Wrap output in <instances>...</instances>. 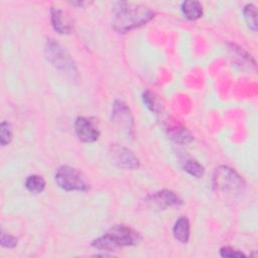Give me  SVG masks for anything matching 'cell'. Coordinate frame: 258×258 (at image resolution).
<instances>
[{"label":"cell","instance_id":"cell-7","mask_svg":"<svg viewBox=\"0 0 258 258\" xmlns=\"http://www.w3.org/2000/svg\"><path fill=\"white\" fill-rule=\"evenodd\" d=\"M109 156L114 165L119 168L135 170L140 167L138 157L127 147L113 144L109 149Z\"/></svg>","mask_w":258,"mask_h":258},{"label":"cell","instance_id":"cell-13","mask_svg":"<svg viewBox=\"0 0 258 258\" xmlns=\"http://www.w3.org/2000/svg\"><path fill=\"white\" fill-rule=\"evenodd\" d=\"M168 136L176 143H188L194 139L186 128L179 125L168 128Z\"/></svg>","mask_w":258,"mask_h":258},{"label":"cell","instance_id":"cell-14","mask_svg":"<svg viewBox=\"0 0 258 258\" xmlns=\"http://www.w3.org/2000/svg\"><path fill=\"white\" fill-rule=\"evenodd\" d=\"M25 187L29 192L33 195H38L44 190L45 180L42 176L37 174L29 175L25 180Z\"/></svg>","mask_w":258,"mask_h":258},{"label":"cell","instance_id":"cell-10","mask_svg":"<svg viewBox=\"0 0 258 258\" xmlns=\"http://www.w3.org/2000/svg\"><path fill=\"white\" fill-rule=\"evenodd\" d=\"M50 19L53 29L59 34H69L73 30V25L69 16L58 7H52L50 9Z\"/></svg>","mask_w":258,"mask_h":258},{"label":"cell","instance_id":"cell-4","mask_svg":"<svg viewBox=\"0 0 258 258\" xmlns=\"http://www.w3.org/2000/svg\"><path fill=\"white\" fill-rule=\"evenodd\" d=\"M44 51L47 60L66 78H69L72 81L78 79L79 75L76 63L63 46L54 39L48 38L45 43Z\"/></svg>","mask_w":258,"mask_h":258},{"label":"cell","instance_id":"cell-3","mask_svg":"<svg viewBox=\"0 0 258 258\" xmlns=\"http://www.w3.org/2000/svg\"><path fill=\"white\" fill-rule=\"evenodd\" d=\"M141 240L140 234L126 225H115L104 235L92 241L91 246L99 251L111 252L123 247L134 246Z\"/></svg>","mask_w":258,"mask_h":258},{"label":"cell","instance_id":"cell-18","mask_svg":"<svg viewBox=\"0 0 258 258\" xmlns=\"http://www.w3.org/2000/svg\"><path fill=\"white\" fill-rule=\"evenodd\" d=\"M143 101H144V104L146 105V107L150 111L154 112L155 114H158V111L160 110V107L157 104V102H156V100H155V98H154V96H153V94L151 92H149V91L144 92V94H143Z\"/></svg>","mask_w":258,"mask_h":258},{"label":"cell","instance_id":"cell-8","mask_svg":"<svg viewBox=\"0 0 258 258\" xmlns=\"http://www.w3.org/2000/svg\"><path fill=\"white\" fill-rule=\"evenodd\" d=\"M145 204L150 209L162 211V210H165L166 208L178 207L179 205L182 204V200L174 191L168 190V189H162L149 195L145 199Z\"/></svg>","mask_w":258,"mask_h":258},{"label":"cell","instance_id":"cell-6","mask_svg":"<svg viewBox=\"0 0 258 258\" xmlns=\"http://www.w3.org/2000/svg\"><path fill=\"white\" fill-rule=\"evenodd\" d=\"M112 122L127 138L133 137L134 120L129 107L121 100H115L113 103Z\"/></svg>","mask_w":258,"mask_h":258},{"label":"cell","instance_id":"cell-11","mask_svg":"<svg viewBox=\"0 0 258 258\" xmlns=\"http://www.w3.org/2000/svg\"><path fill=\"white\" fill-rule=\"evenodd\" d=\"M189 228L190 227H189L188 219L184 216L179 217L175 221L173 229H172L174 238L182 244L187 243V241L189 239Z\"/></svg>","mask_w":258,"mask_h":258},{"label":"cell","instance_id":"cell-2","mask_svg":"<svg viewBox=\"0 0 258 258\" xmlns=\"http://www.w3.org/2000/svg\"><path fill=\"white\" fill-rule=\"evenodd\" d=\"M244 179L231 167L221 165L213 174V188L222 199L226 201H237L245 191Z\"/></svg>","mask_w":258,"mask_h":258},{"label":"cell","instance_id":"cell-5","mask_svg":"<svg viewBox=\"0 0 258 258\" xmlns=\"http://www.w3.org/2000/svg\"><path fill=\"white\" fill-rule=\"evenodd\" d=\"M54 180L66 191H87L90 187L81 172L69 165H62L56 169Z\"/></svg>","mask_w":258,"mask_h":258},{"label":"cell","instance_id":"cell-9","mask_svg":"<svg viewBox=\"0 0 258 258\" xmlns=\"http://www.w3.org/2000/svg\"><path fill=\"white\" fill-rule=\"evenodd\" d=\"M75 131L78 138L85 143H93L99 137L96 125L86 117H78L75 121Z\"/></svg>","mask_w":258,"mask_h":258},{"label":"cell","instance_id":"cell-1","mask_svg":"<svg viewBox=\"0 0 258 258\" xmlns=\"http://www.w3.org/2000/svg\"><path fill=\"white\" fill-rule=\"evenodd\" d=\"M153 17V10L140 4L115 2L112 7V27L119 33H126L140 27Z\"/></svg>","mask_w":258,"mask_h":258},{"label":"cell","instance_id":"cell-17","mask_svg":"<svg viewBox=\"0 0 258 258\" xmlns=\"http://www.w3.org/2000/svg\"><path fill=\"white\" fill-rule=\"evenodd\" d=\"M13 138L12 126L8 121H3L0 124V144L6 146Z\"/></svg>","mask_w":258,"mask_h":258},{"label":"cell","instance_id":"cell-16","mask_svg":"<svg viewBox=\"0 0 258 258\" xmlns=\"http://www.w3.org/2000/svg\"><path fill=\"white\" fill-rule=\"evenodd\" d=\"M183 169L196 178H200L205 173L204 166L195 159H187L183 164Z\"/></svg>","mask_w":258,"mask_h":258},{"label":"cell","instance_id":"cell-12","mask_svg":"<svg viewBox=\"0 0 258 258\" xmlns=\"http://www.w3.org/2000/svg\"><path fill=\"white\" fill-rule=\"evenodd\" d=\"M181 11L186 19L195 21L202 17L203 5L201 4V2L195 0L184 1L181 4Z\"/></svg>","mask_w":258,"mask_h":258},{"label":"cell","instance_id":"cell-15","mask_svg":"<svg viewBox=\"0 0 258 258\" xmlns=\"http://www.w3.org/2000/svg\"><path fill=\"white\" fill-rule=\"evenodd\" d=\"M244 19L250 29L257 30V10L253 4H247L243 9Z\"/></svg>","mask_w":258,"mask_h":258},{"label":"cell","instance_id":"cell-20","mask_svg":"<svg viewBox=\"0 0 258 258\" xmlns=\"http://www.w3.org/2000/svg\"><path fill=\"white\" fill-rule=\"evenodd\" d=\"M220 255L222 257H244L246 256L243 252H240L239 250H235L231 247H223L220 249Z\"/></svg>","mask_w":258,"mask_h":258},{"label":"cell","instance_id":"cell-19","mask_svg":"<svg viewBox=\"0 0 258 258\" xmlns=\"http://www.w3.org/2000/svg\"><path fill=\"white\" fill-rule=\"evenodd\" d=\"M0 243H1V246H2V247L12 249V248H14V247L17 245L18 240H17V238H15L14 236H11V235L5 234V233H1Z\"/></svg>","mask_w":258,"mask_h":258}]
</instances>
